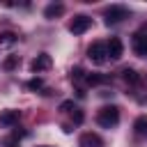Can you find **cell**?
I'll list each match as a JSON object with an SVG mask.
<instances>
[{
    "mask_svg": "<svg viewBox=\"0 0 147 147\" xmlns=\"http://www.w3.org/2000/svg\"><path fill=\"white\" fill-rule=\"evenodd\" d=\"M28 87H30V90H41V87H44V80H41V78H32V80L28 83Z\"/></svg>",
    "mask_w": 147,
    "mask_h": 147,
    "instance_id": "obj_17",
    "label": "cell"
},
{
    "mask_svg": "<svg viewBox=\"0 0 147 147\" xmlns=\"http://www.w3.org/2000/svg\"><path fill=\"white\" fill-rule=\"evenodd\" d=\"M87 78V83L90 85H96V83H103V80H108L106 76H99V74H90V76H85Z\"/></svg>",
    "mask_w": 147,
    "mask_h": 147,
    "instance_id": "obj_15",
    "label": "cell"
},
{
    "mask_svg": "<svg viewBox=\"0 0 147 147\" xmlns=\"http://www.w3.org/2000/svg\"><path fill=\"white\" fill-rule=\"evenodd\" d=\"M106 51H108V60H119L124 55V46L117 37H110V41L106 44Z\"/></svg>",
    "mask_w": 147,
    "mask_h": 147,
    "instance_id": "obj_6",
    "label": "cell"
},
{
    "mask_svg": "<svg viewBox=\"0 0 147 147\" xmlns=\"http://www.w3.org/2000/svg\"><path fill=\"white\" fill-rule=\"evenodd\" d=\"M87 57L94 62V64H103L108 60V51H106V44L103 41H94L90 48H87Z\"/></svg>",
    "mask_w": 147,
    "mask_h": 147,
    "instance_id": "obj_4",
    "label": "cell"
},
{
    "mask_svg": "<svg viewBox=\"0 0 147 147\" xmlns=\"http://www.w3.org/2000/svg\"><path fill=\"white\" fill-rule=\"evenodd\" d=\"M60 110H62V113H74V110H76V103H74V101H62V103H60Z\"/></svg>",
    "mask_w": 147,
    "mask_h": 147,
    "instance_id": "obj_16",
    "label": "cell"
},
{
    "mask_svg": "<svg viewBox=\"0 0 147 147\" xmlns=\"http://www.w3.org/2000/svg\"><path fill=\"white\" fill-rule=\"evenodd\" d=\"M62 14H64V5L62 2H53V5H48L44 9V16L46 18H55V16H62Z\"/></svg>",
    "mask_w": 147,
    "mask_h": 147,
    "instance_id": "obj_11",
    "label": "cell"
},
{
    "mask_svg": "<svg viewBox=\"0 0 147 147\" xmlns=\"http://www.w3.org/2000/svg\"><path fill=\"white\" fill-rule=\"evenodd\" d=\"M51 64H53V60H51V55L48 53H39L34 60H32V71H46V69H51Z\"/></svg>",
    "mask_w": 147,
    "mask_h": 147,
    "instance_id": "obj_7",
    "label": "cell"
},
{
    "mask_svg": "<svg viewBox=\"0 0 147 147\" xmlns=\"http://www.w3.org/2000/svg\"><path fill=\"white\" fill-rule=\"evenodd\" d=\"M96 122L103 126V129H110L119 122V108L117 106H103L99 113H96Z\"/></svg>",
    "mask_w": 147,
    "mask_h": 147,
    "instance_id": "obj_1",
    "label": "cell"
},
{
    "mask_svg": "<svg viewBox=\"0 0 147 147\" xmlns=\"http://www.w3.org/2000/svg\"><path fill=\"white\" fill-rule=\"evenodd\" d=\"M133 51H136V55L147 57V25H142L133 34Z\"/></svg>",
    "mask_w": 147,
    "mask_h": 147,
    "instance_id": "obj_5",
    "label": "cell"
},
{
    "mask_svg": "<svg viewBox=\"0 0 147 147\" xmlns=\"http://www.w3.org/2000/svg\"><path fill=\"white\" fill-rule=\"evenodd\" d=\"M16 64H18V55H9V57H7L5 62H2V67H5L7 71H11V69H14Z\"/></svg>",
    "mask_w": 147,
    "mask_h": 147,
    "instance_id": "obj_14",
    "label": "cell"
},
{
    "mask_svg": "<svg viewBox=\"0 0 147 147\" xmlns=\"http://www.w3.org/2000/svg\"><path fill=\"white\" fill-rule=\"evenodd\" d=\"M90 28H92V18L85 16V14L74 16L71 23H69V32H71V34H83V32H87Z\"/></svg>",
    "mask_w": 147,
    "mask_h": 147,
    "instance_id": "obj_3",
    "label": "cell"
},
{
    "mask_svg": "<svg viewBox=\"0 0 147 147\" xmlns=\"http://www.w3.org/2000/svg\"><path fill=\"white\" fill-rule=\"evenodd\" d=\"M133 131H136L138 138H147V115H140L133 122Z\"/></svg>",
    "mask_w": 147,
    "mask_h": 147,
    "instance_id": "obj_10",
    "label": "cell"
},
{
    "mask_svg": "<svg viewBox=\"0 0 147 147\" xmlns=\"http://www.w3.org/2000/svg\"><path fill=\"white\" fill-rule=\"evenodd\" d=\"M78 147H103V140L96 133H83L78 140Z\"/></svg>",
    "mask_w": 147,
    "mask_h": 147,
    "instance_id": "obj_8",
    "label": "cell"
},
{
    "mask_svg": "<svg viewBox=\"0 0 147 147\" xmlns=\"http://www.w3.org/2000/svg\"><path fill=\"white\" fill-rule=\"evenodd\" d=\"M16 41V34L14 32H2L0 34V46H9V44H14Z\"/></svg>",
    "mask_w": 147,
    "mask_h": 147,
    "instance_id": "obj_13",
    "label": "cell"
},
{
    "mask_svg": "<svg viewBox=\"0 0 147 147\" xmlns=\"http://www.w3.org/2000/svg\"><path fill=\"white\" fill-rule=\"evenodd\" d=\"M18 117H21L18 110H5V113H0V124L2 126H14V124H18Z\"/></svg>",
    "mask_w": 147,
    "mask_h": 147,
    "instance_id": "obj_9",
    "label": "cell"
},
{
    "mask_svg": "<svg viewBox=\"0 0 147 147\" xmlns=\"http://www.w3.org/2000/svg\"><path fill=\"white\" fill-rule=\"evenodd\" d=\"M124 18H129V9L122 7V5H110L106 9V25H115V23H122Z\"/></svg>",
    "mask_w": 147,
    "mask_h": 147,
    "instance_id": "obj_2",
    "label": "cell"
},
{
    "mask_svg": "<svg viewBox=\"0 0 147 147\" xmlns=\"http://www.w3.org/2000/svg\"><path fill=\"white\" fill-rule=\"evenodd\" d=\"M122 78H124L126 83H131V85H136V83L140 80V76H138L136 69H124V71H122Z\"/></svg>",
    "mask_w": 147,
    "mask_h": 147,
    "instance_id": "obj_12",
    "label": "cell"
},
{
    "mask_svg": "<svg viewBox=\"0 0 147 147\" xmlns=\"http://www.w3.org/2000/svg\"><path fill=\"white\" fill-rule=\"evenodd\" d=\"M71 117H74V122H76V124H80V122H83V113H80L78 108H76V110L71 113Z\"/></svg>",
    "mask_w": 147,
    "mask_h": 147,
    "instance_id": "obj_19",
    "label": "cell"
},
{
    "mask_svg": "<svg viewBox=\"0 0 147 147\" xmlns=\"http://www.w3.org/2000/svg\"><path fill=\"white\" fill-rule=\"evenodd\" d=\"M83 74H85V71H83L80 67H76V69H71V80H80V78H83Z\"/></svg>",
    "mask_w": 147,
    "mask_h": 147,
    "instance_id": "obj_18",
    "label": "cell"
},
{
    "mask_svg": "<svg viewBox=\"0 0 147 147\" xmlns=\"http://www.w3.org/2000/svg\"><path fill=\"white\" fill-rule=\"evenodd\" d=\"M41 147H48V145H41Z\"/></svg>",
    "mask_w": 147,
    "mask_h": 147,
    "instance_id": "obj_20",
    "label": "cell"
}]
</instances>
